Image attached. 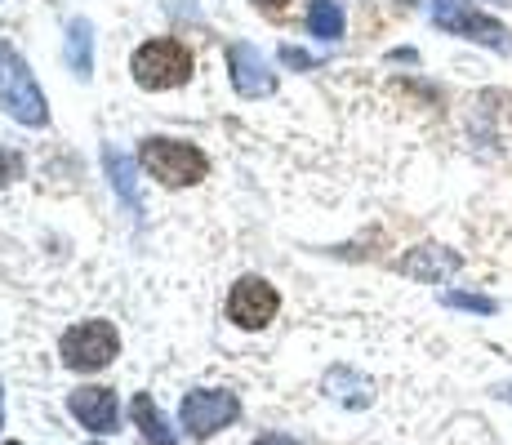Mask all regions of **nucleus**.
I'll return each mask as SVG.
<instances>
[{
  "mask_svg": "<svg viewBox=\"0 0 512 445\" xmlns=\"http://www.w3.org/2000/svg\"><path fill=\"white\" fill-rule=\"evenodd\" d=\"M90 445H98V441H90Z\"/></svg>",
  "mask_w": 512,
  "mask_h": 445,
  "instance_id": "b1692460",
  "label": "nucleus"
},
{
  "mask_svg": "<svg viewBox=\"0 0 512 445\" xmlns=\"http://www.w3.org/2000/svg\"><path fill=\"white\" fill-rule=\"evenodd\" d=\"M107 174H112V187H116V196H121L130 210H139V183H134V161L125 152H116V147H107Z\"/></svg>",
  "mask_w": 512,
  "mask_h": 445,
  "instance_id": "4468645a",
  "label": "nucleus"
},
{
  "mask_svg": "<svg viewBox=\"0 0 512 445\" xmlns=\"http://www.w3.org/2000/svg\"><path fill=\"white\" fill-rule=\"evenodd\" d=\"M139 165L152 178H161L165 187H192L205 178V170H210L201 147L183 143V138H147L143 152H139Z\"/></svg>",
  "mask_w": 512,
  "mask_h": 445,
  "instance_id": "f03ea898",
  "label": "nucleus"
},
{
  "mask_svg": "<svg viewBox=\"0 0 512 445\" xmlns=\"http://www.w3.org/2000/svg\"><path fill=\"white\" fill-rule=\"evenodd\" d=\"M130 414H134V428L147 437V445H179V432L170 428V419L156 410V401L147 397V392H134Z\"/></svg>",
  "mask_w": 512,
  "mask_h": 445,
  "instance_id": "f8f14e48",
  "label": "nucleus"
},
{
  "mask_svg": "<svg viewBox=\"0 0 512 445\" xmlns=\"http://www.w3.org/2000/svg\"><path fill=\"white\" fill-rule=\"evenodd\" d=\"M67 410H72V419L81 423L85 432H94V437H112L116 423H121V414H116V392L112 388H76L72 397H67Z\"/></svg>",
  "mask_w": 512,
  "mask_h": 445,
  "instance_id": "6e6552de",
  "label": "nucleus"
},
{
  "mask_svg": "<svg viewBox=\"0 0 512 445\" xmlns=\"http://www.w3.org/2000/svg\"><path fill=\"white\" fill-rule=\"evenodd\" d=\"M432 23L450 36H464V41H477L486 49H512V32L499 18L481 14L472 0H432Z\"/></svg>",
  "mask_w": 512,
  "mask_h": 445,
  "instance_id": "7ed1b4c3",
  "label": "nucleus"
},
{
  "mask_svg": "<svg viewBox=\"0 0 512 445\" xmlns=\"http://www.w3.org/2000/svg\"><path fill=\"white\" fill-rule=\"evenodd\" d=\"M228 67H232V85L241 98H268L272 89H277V72H272L268 58H263L254 45H232Z\"/></svg>",
  "mask_w": 512,
  "mask_h": 445,
  "instance_id": "1a4fd4ad",
  "label": "nucleus"
},
{
  "mask_svg": "<svg viewBox=\"0 0 512 445\" xmlns=\"http://www.w3.org/2000/svg\"><path fill=\"white\" fill-rule=\"evenodd\" d=\"M308 27H312V36H321V41H339L343 36V9L334 5V0H312Z\"/></svg>",
  "mask_w": 512,
  "mask_h": 445,
  "instance_id": "2eb2a0df",
  "label": "nucleus"
},
{
  "mask_svg": "<svg viewBox=\"0 0 512 445\" xmlns=\"http://www.w3.org/2000/svg\"><path fill=\"white\" fill-rule=\"evenodd\" d=\"M281 58H285L290 67H312V58H308V54H299V49H281Z\"/></svg>",
  "mask_w": 512,
  "mask_h": 445,
  "instance_id": "f3484780",
  "label": "nucleus"
},
{
  "mask_svg": "<svg viewBox=\"0 0 512 445\" xmlns=\"http://www.w3.org/2000/svg\"><path fill=\"white\" fill-rule=\"evenodd\" d=\"M459 254L455 250H441V245H423V250H410L406 259H401V272L406 276H419V281H450V276L459 272Z\"/></svg>",
  "mask_w": 512,
  "mask_h": 445,
  "instance_id": "9d476101",
  "label": "nucleus"
},
{
  "mask_svg": "<svg viewBox=\"0 0 512 445\" xmlns=\"http://www.w3.org/2000/svg\"><path fill=\"white\" fill-rule=\"evenodd\" d=\"M130 72H134V81L143 89H152V94L156 89H174L192 76V54H187L179 41H147L139 54H134Z\"/></svg>",
  "mask_w": 512,
  "mask_h": 445,
  "instance_id": "423d86ee",
  "label": "nucleus"
},
{
  "mask_svg": "<svg viewBox=\"0 0 512 445\" xmlns=\"http://www.w3.org/2000/svg\"><path fill=\"white\" fill-rule=\"evenodd\" d=\"M277 308H281V294L263 276H241L228 294V316L241 330H263L277 316Z\"/></svg>",
  "mask_w": 512,
  "mask_h": 445,
  "instance_id": "0eeeda50",
  "label": "nucleus"
},
{
  "mask_svg": "<svg viewBox=\"0 0 512 445\" xmlns=\"http://www.w3.org/2000/svg\"><path fill=\"white\" fill-rule=\"evenodd\" d=\"M5 174H9V165H5V156H0V183H5Z\"/></svg>",
  "mask_w": 512,
  "mask_h": 445,
  "instance_id": "aec40b11",
  "label": "nucleus"
},
{
  "mask_svg": "<svg viewBox=\"0 0 512 445\" xmlns=\"http://www.w3.org/2000/svg\"><path fill=\"white\" fill-rule=\"evenodd\" d=\"M441 303H446V308H464V312H477V316H490V312H499V303H495V299H486V294H468V290H446V294H441Z\"/></svg>",
  "mask_w": 512,
  "mask_h": 445,
  "instance_id": "dca6fc26",
  "label": "nucleus"
},
{
  "mask_svg": "<svg viewBox=\"0 0 512 445\" xmlns=\"http://www.w3.org/2000/svg\"><path fill=\"white\" fill-rule=\"evenodd\" d=\"M5 445H18V441H5Z\"/></svg>",
  "mask_w": 512,
  "mask_h": 445,
  "instance_id": "5701e85b",
  "label": "nucleus"
},
{
  "mask_svg": "<svg viewBox=\"0 0 512 445\" xmlns=\"http://www.w3.org/2000/svg\"><path fill=\"white\" fill-rule=\"evenodd\" d=\"M0 428H5V410H0Z\"/></svg>",
  "mask_w": 512,
  "mask_h": 445,
  "instance_id": "412c9836",
  "label": "nucleus"
},
{
  "mask_svg": "<svg viewBox=\"0 0 512 445\" xmlns=\"http://www.w3.org/2000/svg\"><path fill=\"white\" fill-rule=\"evenodd\" d=\"M241 419V397L228 388H201V392H187L179 405V423L187 437H214V432L232 428Z\"/></svg>",
  "mask_w": 512,
  "mask_h": 445,
  "instance_id": "39448f33",
  "label": "nucleus"
},
{
  "mask_svg": "<svg viewBox=\"0 0 512 445\" xmlns=\"http://www.w3.org/2000/svg\"><path fill=\"white\" fill-rule=\"evenodd\" d=\"M90 49H94L90 18H72V27H67V63H72V72L81 76V81H90V72H94Z\"/></svg>",
  "mask_w": 512,
  "mask_h": 445,
  "instance_id": "ddd939ff",
  "label": "nucleus"
},
{
  "mask_svg": "<svg viewBox=\"0 0 512 445\" xmlns=\"http://www.w3.org/2000/svg\"><path fill=\"white\" fill-rule=\"evenodd\" d=\"M254 445H299V441H294V437H281V432H272V437H259Z\"/></svg>",
  "mask_w": 512,
  "mask_h": 445,
  "instance_id": "a211bd4d",
  "label": "nucleus"
},
{
  "mask_svg": "<svg viewBox=\"0 0 512 445\" xmlns=\"http://www.w3.org/2000/svg\"><path fill=\"white\" fill-rule=\"evenodd\" d=\"M321 388H326V397H330V401L348 405V410H366V405L374 401V383L366 379V374L348 370V365H334Z\"/></svg>",
  "mask_w": 512,
  "mask_h": 445,
  "instance_id": "9b49d317",
  "label": "nucleus"
},
{
  "mask_svg": "<svg viewBox=\"0 0 512 445\" xmlns=\"http://www.w3.org/2000/svg\"><path fill=\"white\" fill-rule=\"evenodd\" d=\"M259 5H263V9H281L285 0H259Z\"/></svg>",
  "mask_w": 512,
  "mask_h": 445,
  "instance_id": "6ab92c4d",
  "label": "nucleus"
},
{
  "mask_svg": "<svg viewBox=\"0 0 512 445\" xmlns=\"http://www.w3.org/2000/svg\"><path fill=\"white\" fill-rule=\"evenodd\" d=\"M495 5H512V0H495Z\"/></svg>",
  "mask_w": 512,
  "mask_h": 445,
  "instance_id": "4be33fe9",
  "label": "nucleus"
},
{
  "mask_svg": "<svg viewBox=\"0 0 512 445\" xmlns=\"http://www.w3.org/2000/svg\"><path fill=\"white\" fill-rule=\"evenodd\" d=\"M0 107H5L18 125H32V130H41L49 121L41 85H36L32 67L23 63V54L9 41H0Z\"/></svg>",
  "mask_w": 512,
  "mask_h": 445,
  "instance_id": "f257e3e1",
  "label": "nucleus"
},
{
  "mask_svg": "<svg viewBox=\"0 0 512 445\" xmlns=\"http://www.w3.org/2000/svg\"><path fill=\"white\" fill-rule=\"evenodd\" d=\"M116 352H121V339H116V330L107 321H81V325H72V330L63 334V343H58V356H63V365H67V370H76V374L103 370V365L116 361Z\"/></svg>",
  "mask_w": 512,
  "mask_h": 445,
  "instance_id": "20e7f679",
  "label": "nucleus"
}]
</instances>
